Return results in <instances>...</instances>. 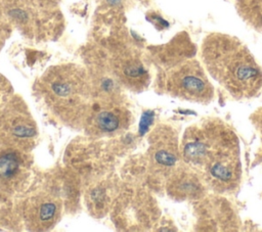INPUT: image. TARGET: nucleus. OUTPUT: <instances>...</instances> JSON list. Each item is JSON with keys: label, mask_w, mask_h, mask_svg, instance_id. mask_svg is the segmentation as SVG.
<instances>
[{"label": "nucleus", "mask_w": 262, "mask_h": 232, "mask_svg": "<svg viewBox=\"0 0 262 232\" xmlns=\"http://www.w3.org/2000/svg\"><path fill=\"white\" fill-rule=\"evenodd\" d=\"M148 160L151 172L160 178H168L181 161L177 132L168 125L157 126L149 135Z\"/></svg>", "instance_id": "obj_6"}, {"label": "nucleus", "mask_w": 262, "mask_h": 232, "mask_svg": "<svg viewBox=\"0 0 262 232\" xmlns=\"http://www.w3.org/2000/svg\"><path fill=\"white\" fill-rule=\"evenodd\" d=\"M201 55L211 77L232 97L252 98L262 90V68L237 38L211 33L203 40Z\"/></svg>", "instance_id": "obj_1"}, {"label": "nucleus", "mask_w": 262, "mask_h": 232, "mask_svg": "<svg viewBox=\"0 0 262 232\" xmlns=\"http://www.w3.org/2000/svg\"><path fill=\"white\" fill-rule=\"evenodd\" d=\"M235 7L247 24L262 30V0H235Z\"/></svg>", "instance_id": "obj_12"}, {"label": "nucleus", "mask_w": 262, "mask_h": 232, "mask_svg": "<svg viewBox=\"0 0 262 232\" xmlns=\"http://www.w3.org/2000/svg\"><path fill=\"white\" fill-rule=\"evenodd\" d=\"M113 73L121 83L133 90H142L149 82L147 69L134 53L124 52L116 55L113 59Z\"/></svg>", "instance_id": "obj_9"}, {"label": "nucleus", "mask_w": 262, "mask_h": 232, "mask_svg": "<svg viewBox=\"0 0 262 232\" xmlns=\"http://www.w3.org/2000/svg\"><path fill=\"white\" fill-rule=\"evenodd\" d=\"M198 172L206 186L216 193L235 191L242 178L239 146H228L213 152Z\"/></svg>", "instance_id": "obj_4"}, {"label": "nucleus", "mask_w": 262, "mask_h": 232, "mask_svg": "<svg viewBox=\"0 0 262 232\" xmlns=\"http://www.w3.org/2000/svg\"><path fill=\"white\" fill-rule=\"evenodd\" d=\"M38 91L47 107L63 123L77 125L86 118L91 88L87 74L80 66L50 67L40 79Z\"/></svg>", "instance_id": "obj_2"}, {"label": "nucleus", "mask_w": 262, "mask_h": 232, "mask_svg": "<svg viewBox=\"0 0 262 232\" xmlns=\"http://www.w3.org/2000/svg\"><path fill=\"white\" fill-rule=\"evenodd\" d=\"M25 173V161L20 156V151L4 148L0 152V188L6 191L12 190L20 184Z\"/></svg>", "instance_id": "obj_10"}, {"label": "nucleus", "mask_w": 262, "mask_h": 232, "mask_svg": "<svg viewBox=\"0 0 262 232\" xmlns=\"http://www.w3.org/2000/svg\"><path fill=\"white\" fill-rule=\"evenodd\" d=\"M92 129L100 133H112L120 129L124 123L123 112L119 108H104L89 118Z\"/></svg>", "instance_id": "obj_11"}, {"label": "nucleus", "mask_w": 262, "mask_h": 232, "mask_svg": "<svg viewBox=\"0 0 262 232\" xmlns=\"http://www.w3.org/2000/svg\"><path fill=\"white\" fill-rule=\"evenodd\" d=\"M164 88L174 97L202 104H207L214 98L213 86L194 57L168 67L164 76Z\"/></svg>", "instance_id": "obj_3"}, {"label": "nucleus", "mask_w": 262, "mask_h": 232, "mask_svg": "<svg viewBox=\"0 0 262 232\" xmlns=\"http://www.w3.org/2000/svg\"><path fill=\"white\" fill-rule=\"evenodd\" d=\"M166 190L177 201L200 200L205 196L206 184L199 172L181 159L166 179Z\"/></svg>", "instance_id": "obj_7"}, {"label": "nucleus", "mask_w": 262, "mask_h": 232, "mask_svg": "<svg viewBox=\"0 0 262 232\" xmlns=\"http://www.w3.org/2000/svg\"><path fill=\"white\" fill-rule=\"evenodd\" d=\"M60 202L51 194H38L27 200L24 207V220L28 229L44 231L58 220Z\"/></svg>", "instance_id": "obj_8"}, {"label": "nucleus", "mask_w": 262, "mask_h": 232, "mask_svg": "<svg viewBox=\"0 0 262 232\" xmlns=\"http://www.w3.org/2000/svg\"><path fill=\"white\" fill-rule=\"evenodd\" d=\"M3 44H4V37H3V33H2V31L0 30V50H1L2 46H3Z\"/></svg>", "instance_id": "obj_13"}, {"label": "nucleus", "mask_w": 262, "mask_h": 232, "mask_svg": "<svg viewBox=\"0 0 262 232\" xmlns=\"http://www.w3.org/2000/svg\"><path fill=\"white\" fill-rule=\"evenodd\" d=\"M37 137V126L21 101L13 102L0 115V146L29 150Z\"/></svg>", "instance_id": "obj_5"}]
</instances>
